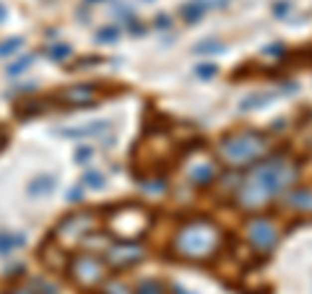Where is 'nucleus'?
<instances>
[{
    "label": "nucleus",
    "instance_id": "f257e3e1",
    "mask_svg": "<svg viewBox=\"0 0 312 294\" xmlns=\"http://www.w3.org/2000/svg\"><path fill=\"white\" fill-rule=\"evenodd\" d=\"M265 141L260 138V135L255 133H242V135H234V138H226L221 143V151L226 154L229 162L234 164H242V162H250L255 159V156L263 151Z\"/></svg>",
    "mask_w": 312,
    "mask_h": 294
},
{
    "label": "nucleus",
    "instance_id": "f03ea898",
    "mask_svg": "<svg viewBox=\"0 0 312 294\" xmlns=\"http://www.w3.org/2000/svg\"><path fill=\"white\" fill-rule=\"evenodd\" d=\"M182 234L193 237V242H190V240H177L180 253H182V255H188V258H195V247H203V255H206V253H211L213 240H216L213 227H198V224H195V227H188Z\"/></svg>",
    "mask_w": 312,
    "mask_h": 294
},
{
    "label": "nucleus",
    "instance_id": "7ed1b4c3",
    "mask_svg": "<svg viewBox=\"0 0 312 294\" xmlns=\"http://www.w3.org/2000/svg\"><path fill=\"white\" fill-rule=\"evenodd\" d=\"M141 258H143L141 247H135V245H120V247H112V250H109L107 261H109V266H114V268H125V266L138 263Z\"/></svg>",
    "mask_w": 312,
    "mask_h": 294
},
{
    "label": "nucleus",
    "instance_id": "20e7f679",
    "mask_svg": "<svg viewBox=\"0 0 312 294\" xmlns=\"http://www.w3.org/2000/svg\"><path fill=\"white\" fill-rule=\"evenodd\" d=\"M250 237H252V242H255L260 250H268V247H273V242H276V229L271 227L268 221H255L250 227Z\"/></svg>",
    "mask_w": 312,
    "mask_h": 294
},
{
    "label": "nucleus",
    "instance_id": "39448f33",
    "mask_svg": "<svg viewBox=\"0 0 312 294\" xmlns=\"http://www.w3.org/2000/svg\"><path fill=\"white\" fill-rule=\"evenodd\" d=\"M102 271H99V263L91 261V258H78L76 261V279L81 281V284H94V281H99Z\"/></svg>",
    "mask_w": 312,
    "mask_h": 294
},
{
    "label": "nucleus",
    "instance_id": "423d86ee",
    "mask_svg": "<svg viewBox=\"0 0 312 294\" xmlns=\"http://www.w3.org/2000/svg\"><path fill=\"white\" fill-rule=\"evenodd\" d=\"M63 99L71 101V104H78V107H89L91 99H94V89L91 86H76V89H68L63 92Z\"/></svg>",
    "mask_w": 312,
    "mask_h": 294
},
{
    "label": "nucleus",
    "instance_id": "0eeeda50",
    "mask_svg": "<svg viewBox=\"0 0 312 294\" xmlns=\"http://www.w3.org/2000/svg\"><path fill=\"white\" fill-rule=\"evenodd\" d=\"M109 128V122H91L89 128H73V130H60V135H68V138H84V135H99Z\"/></svg>",
    "mask_w": 312,
    "mask_h": 294
},
{
    "label": "nucleus",
    "instance_id": "6e6552de",
    "mask_svg": "<svg viewBox=\"0 0 312 294\" xmlns=\"http://www.w3.org/2000/svg\"><path fill=\"white\" fill-rule=\"evenodd\" d=\"M24 245V234H10V232H0V255H5L10 250Z\"/></svg>",
    "mask_w": 312,
    "mask_h": 294
},
{
    "label": "nucleus",
    "instance_id": "1a4fd4ad",
    "mask_svg": "<svg viewBox=\"0 0 312 294\" xmlns=\"http://www.w3.org/2000/svg\"><path fill=\"white\" fill-rule=\"evenodd\" d=\"M52 188H55V177L44 175V177H37V180L29 185V193H31V196H42V193H50Z\"/></svg>",
    "mask_w": 312,
    "mask_h": 294
},
{
    "label": "nucleus",
    "instance_id": "9d476101",
    "mask_svg": "<svg viewBox=\"0 0 312 294\" xmlns=\"http://www.w3.org/2000/svg\"><path fill=\"white\" fill-rule=\"evenodd\" d=\"M31 63H34V58H21L16 65H8V76H18L21 71H26Z\"/></svg>",
    "mask_w": 312,
    "mask_h": 294
},
{
    "label": "nucleus",
    "instance_id": "9b49d317",
    "mask_svg": "<svg viewBox=\"0 0 312 294\" xmlns=\"http://www.w3.org/2000/svg\"><path fill=\"white\" fill-rule=\"evenodd\" d=\"M135 294H161V287L156 284V281H143Z\"/></svg>",
    "mask_w": 312,
    "mask_h": 294
},
{
    "label": "nucleus",
    "instance_id": "f8f14e48",
    "mask_svg": "<svg viewBox=\"0 0 312 294\" xmlns=\"http://www.w3.org/2000/svg\"><path fill=\"white\" fill-rule=\"evenodd\" d=\"M114 39H117V29H114V26L99 31V42H102V44H112Z\"/></svg>",
    "mask_w": 312,
    "mask_h": 294
},
{
    "label": "nucleus",
    "instance_id": "ddd939ff",
    "mask_svg": "<svg viewBox=\"0 0 312 294\" xmlns=\"http://www.w3.org/2000/svg\"><path fill=\"white\" fill-rule=\"evenodd\" d=\"M68 52H71V47H68V44H57V47H50V58L60 60V58H65Z\"/></svg>",
    "mask_w": 312,
    "mask_h": 294
},
{
    "label": "nucleus",
    "instance_id": "4468645a",
    "mask_svg": "<svg viewBox=\"0 0 312 294\" xmlns=\"http://www.w3.org/2000/svg\"><path fill=\"white\" fill-rule=\"evenodd\" d=\"M21 47V39H8L5 44H0V55H8V52H16Z\"/></svg>",
    "mask_w": 312,
    "mask_h": 294
},
{
    "label": "nucleus",
    "instance_id": "2eb2a0df",
    "mask_svg": "<svg viewBox=\"0 0 312 294\" xmlns=\"http://www.w3.org/2000/svg\"><path fill=\"white\" fill-rule=\"evenodd\" d=\"M224 47L218 42H208V44H198V47H195V52H221Z\"/></svg>",
    "mask_w": 312,
    "mask_h": 294
},
{
    "label": "nucleus",
    "instance_id": "dca6fc26",
    "mask_svg": "<svg viewBox=\"0 0 312 294\" xmlns=\"http://www.w3.org/2000/svg\"><path fill=\"white\" fill-rule=\"evenodd\" d=\"M86 183H89V185L102 188V185H104V177H102L99 172H86Z\"/></svg>",
    "mask_w": 312,
    "mask_h": 294
},
{
    "label": "nucleus",
    "instance_id": "f3484780",
    "mask_svg": "<svg viewBox=\"0 0 312 294\" xmlns=\"http://www.w3.org/2000/svg\"><path fill=\"white\" fill-rule=\"evenodd\" d=\"M195 73L203 76V78H208V76L216 73V65H198V68H195Z\"/></svg>",
    "mask_w": 312,
    "mask_h": 294
},
{
    "label": "nucleus",
    "instance_id": "a211bd4d",
    "mask_svg": "<svg viewBox=\"0 0 312 294\" xmlns=\"http://www.w3.org/2000/svg\"><path fill=\"white\" fill-rule=\"evenodd\" d=\"M91 154H94V149H81V151L76 154V159H78V162H84L86 156H91Z\"/></svg>",
    "mask_w": 312,
    "mask_h": 294
},
{
    "label": "nucleus",
    "instance_id": "6ab92c4d",
    "mask_svg": "<svg viewBox=\"0 0 312 294\" xmlns=\"http://www.w3.org/2000/svg\"><path fill=\"white\" fill-rule=\"evenodd\" d=\"M68 198H71V200H81V198H84V193H81V190H71Z\"/></svg>",
    "mask_w": 312,
    "mask_h": 294
},
{
    "label": "nucleus",
    "instance_id": "aec40b11",
    "mask_svg": "<svg viewBox=\"0 0 312 294\" xmlns=\"http://www.w3.org/2000/svg\"><path fill=\"white\" fill-rule=\"evenodd\" d=\"M3 18H5V8H3V5H0V21H3Z\"/></svg>",
    "mask_w": 312,
    "mask_h": 294
},
{
    "label": "nucleus",
    "instance_id": "412c9836",
    "mask_svg": "<svg viewBox=\"0 0 312 294\" xmlns=\"http://www.w3.org/2000/svg\"><path fill=\"white\" fill-rule=\"evenodd\" d=\"M5 143V135H3V130H0V146H3Z\"/></svg>",
    "mask_w": 312,
    "mask_h": 294
}]
</instances>
